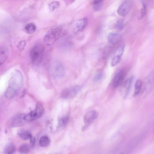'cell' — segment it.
I'll list each match as a JSON object with an SVG mask.
<instances>
[{"mask_svg": "<svg viewBox=\"0 0 154 154\" xmlns=\"http://www.w3.org/2000/svg\"><path fill=\"white\" fill-rule=\"evenodd\" d=\"M23 81L21 72L18 70H15L10 79L8 86L5 93V96L10 99L14 97L21 88Z\"/></svg>", "mask_w": 154, "mask_h": 154, "instance_id": "6da1fadb", "label": "cell"}, {"mask_svg": "<svg viewBox=\"0 0 154 154\" xmlns=\"http://www.w3.org/2000/svg\"><path fill=\"white\" fill-rule=\"evenodd\" d=\"M64 32L61 27H58L53 29L48 32L45 35L44 42L46 45H53L58 39L62 37Z\"/></svg>", "mask_w": 154, "mask_h": 154, "instance_id": "7a4b0ae2", "label": "cell"}, {"mask_svg": "<svg viewBox=\"0 0 154 154\" xmlns=\"http://www.w3.org/2000/svg\"><path fill=\"white\" fill-rule=\"evenodd\" d=\"M44 50V46L38 44L34 46L30 52V57L32 63L35 65H38L42 62Z\"/></svg>", "mask_w": 154, "mask_h": 154, "instance_id": "3957f363", "label": "cell"}, {"mask_svg": "<svg viewBox=\"0 0 154 154\" xmlns=\"http://www.w3.org/2000/svg\"><path fill=\"white\" fill-rule=\"evenodd\" d=\"M51 75L54 78L57 79H61L65 75V68L60 63L55 62L51 66Z\"/></svg>", "mask_w": 154, "mask_h": 154, "instance_id": "277c9868", "label": "cell"}, {"mask_svg": "<svg viewBox=\"0 0 154 154\" xmlns=\"http://www.w3.org/2000/svg\"><path fill=\"white\" fill-rule=\"evenodd\" d=\"M44 111V109L42 105L40 103L38 104L34 110L25 115V119L26 122H31L39 118L43 115Z\"/></svg>", "mask_w": 154, "mask_h": 154, "instance_id": "5b68a950", "label": "cell"}, {"mask_svg": "<svg viewBox=\"0 0 154 154\" xmlns=\"http://www.w3.org/2000/svg\"><path fill=\"white\" fill-rule=\"evenodd\" d=\"M82 88L81 85H78L66 88L62 92L61 97L65 99L72 98L75 96L81 91Z\"/></svg>", "mask_w": 154, "mask_h": 154, "instance_id": "8992f818", "label": "cell"}, {"mask_svg": "<svg viewBox=\"0 0 154 154\" xmlns=\"http://www.w3.org/2000/svg\"><path fill=\"white\" fill-rule=\"evenodd\" d=\"M125 47V44H122L118 47L114 51L112 56L111 62L112 66L117 65L120 62Z\"/></svg>", "mask_w": 154, "mask_h": 154, "instance_id": "52a82bcc", "label": "cell"}, {"mask_svg": "<svg viewBox=\"0 0 154 154\" xmlns=\"http://www.w3.org/2000/svg\"><path fill=\"white\" fill-rule=\"evenodd\" d=\"M98 117L97 112L94 110L88 112L84 117V125L82 130L84 131L86 130Z\"/></svg>", "mask_w": 154, "mask_h": 154, "instance_id": "ba28073f", "label": "cell"}, {"mask_svg": "<svg viewBox=\"0 0 154 154\" xmlns=\"http://www.w3.org/2000/svg\"><path fill=\"white\" fill-rule=\"evenodd\" d=\"M134 77L133 76L126 79L121 85L120 92L123 98H125L128 96L133 82Z\"/></svg>", "mask_w": 154, "mask_h": 154, "instance_id": "9c48e42d", "label": "cell"}, {"mask_svg": "<svg viewBox=\"0 0 154 154\" xmlns=\"http://www.w3.org/2000/svg\"><path fill=\"white\" fill-rule=\"evenodd\" d=\"M26 114H18L12 117L9 120V126L11 127L20 126L26 123L25 116Z\"/></svg>", "mask_w": 154, "mask_h": 154, "instance_id": "30bf717a", "label": "cell"}, {"mask_svg": "<svg viewBox=\"0 0 154 154\" xmlns=\"http://www.w3.org/2000/svg\"><path fill=\"white\" fill-rule=\"evenodd\" d=\"M126 72L124 69H120L115 74L112 82V87L115 89L121 85L125 77Z\"/></svg>", "mask_w": 154, "mask_h": 154, "instance_id": "8fae6325", "label": "cell"}, {"mask_svg": "<svg viewBox=\"0 0 154 154\" xmlns=\"http://www.w3.org/2000/svg\"><path fill=\"white\" fill-rule=\"evenodd\" d=\"M133 3V0H125L118 9V14L123 17L126 15L131 8Z\"/></svg>", "mask_w": 154, "mask_h": 154, "instance_id": "7c38bea8", "label": "cell"}, {"mask_svg": "<svg viewBox=\"0 0 154 154\" xmlns=\"http://www.w3.org/2000/svg\"><path fill=\"white\" fill-rule=\"evenodd\" d=\"M88 23V20L86 18L79 19L75 23L74 32L76 33L83 30L86 26Z\"/></svg>", "mask_w": 154, "mask_h": 154, "instance_id": "4fadbf2b", "label": "cell"}, {"mask_svg": "<svg viewBox=\"0 0 154 154\" xmlns=\"http://www.w3.org/2000/svg\"><path fill=\"white\" fill-rule=\"evenodd\" d=\"M121 37V35L119 33L111 32L108 35V40L110 44L115 45L119 42Z\"/></svg>", "mask_w": 154, "mask_h": 154, "instance_id": "5bb4252c", "label": "cell"}, {"mask_svg": "<svg viewBox=\"0 0 154 154\" xmlns=\"http://www.w3.org/2000/svg\"><path fill=\"white\" fill-rule=\"evenodd\" d=\"M9 54V50L5 46L0 47V66L7 60Z\"/></svg>", "mask_w": 154, "mask_h": 154, "instance_id": "9a60e30c", "label": "cell"}, {"mask_svg": "<svg viewBox=\"0 0 154 154\" xmlns=\"http://www.w3.org/2000/svg\"><path fill=\"white\" fill-rule=\"evenodd\" d=\"M69 118L68 116H65L59 119L57 126V130L59 131L64 129L68 122Z\"/></svg>", "mask_w": 154, "mask_h": 154, "instance_id": "2e32d148", "label": "cell"}, {"mask_svg": "<svg viewBox=\"0 0 154 154\" xmlns=\"http://www.w3.org/2000/svg\"><path fill=\"white\" fill-rule=\"evenodd\" d=\"M19 136L23 140H27L32 136L31 133L28 131L23 129L20 130L18 132Z\"/></svg>", "mask_w": 154, "mask_h": 154, "instance_id": "e0dca14e", "label": "cell"}, {"mask_svg": "<svg viewBox=\"0 0 154 154\" xmlns=\"http://www.w3.org/2000/svg\"><path fill=\"white\" fill-rule=\"evenodd\" d=\"M104 0H92V5L94 10L96 11L101 10L103 6Z\"/></svg>", "mask_w": 154, "mask_h": 154, "instance_id": "ac0fdd59", "label": "cell"}, {"mask_svg": "<svg viewBox=\"0 0 154 154\" xmlns=\"http://www.w3.org/2000/svg\"><path fill=\"white\" fill-rule=\"evenodd\" d=\"M142 84V82L141 80L138 79L136 81L135 84V90L133 95L134 97H136L139 95L141 91Z\"/></svg>", "mask_w": 154, "mask_h": 154, "instance_id": "d6986e66", "label": "cell"}, {"mask_svg": "<svg viewBox=\"0 0 154 154\" xmlns=\"http://www.w3.org/2000/svg\"><path fill=\"white\" fill-rule=\"evenodd\" d=\"M50 140L49 138L46 136L42 137L39 139V145L43 147H46L50 144Z\"/></svg>", "mask_w": 154, "mask_h": 154, "instance_id": "ffe728a7", "label": "cell"}, {"mask_svg": "<svg viewBox=\"0 0 154 154\" xmlns=\"http://www.w3.org/2000/svg\"><path fill=\"white\" fill-rule=\"evenodd\" d=\"M36 29V27L35 25L32 23L27 24L25 27V31L29 34H32L34 33Z\"/></svg>", "mask_w": 154, "mask_h": 154, "instance_id": "44dd1931", "label": "cell"}, {"mask_svg": "<svg viewBox=\"0 0 154 154\" xmlns=\"http://www.w3.org/2000/svg\"><path fill=\"white\" fill-rule=\"evenodd\" d=\"M15 151V147L14 145L12 143L7 144L5 147V152L8 154L14 153Z\"/></svg>", "mask_w": 154, "mask_h": 154, "instance_id": "7402d4cb", "label": "cell"}, {"mask_svg": "<svg viewBox=\"0 0 154 154\" xmlns=\"http://www.w3.org/2000/svg\"><path fill=\"white\" fill-rule=\"evenodd\" d=\"M29 147L28 144H23L20 146L19 149V152L22 154L26 153L29 151Z\"/></svg>", "mask_w": 154, "mask_h": 154, "instance_id": "603a6c76", "label": "cell"}, {"mask_svg": "<svg viewBox=\"0 0 154 154\" xmlns=\"http://www.w3.org/2000/svg\"><path fill=\"white\" fill-rule=\"evenodd\" d=\"M59 2L57 1H53L51 2L48 5V8L50 11H52L59 7Z\"/></svg>", "mask_w": 154, "mask_h": 154, "instance_id": "cb8c5ba5", "label": "cell"}, {"mask_svg": "<svg viewBox=\"0 0 154 154\" xmlns=\"http://www.w3.org/2000/svg\"><path fill=\"white\" fill-rule=\"evenodd\" d=\"M146 4H143L142 6L140 9V14L138 16V19H140L143 17L146 13Z\"/></svg>", "mask_w": 154, "mask_h": 154, "instance_id": "d4e9b609", "label": "cell"}, {"mask_svg": "<svg viewBox=\"0 0 154 154\" xmlns=\"http://www.w3.org/2000/svg\"><path fill=\"white\" fill-rule=\"evenodd\" d=\"M124 26V22L122 20H119L116 24V28L118 30H122Z\"/></svg>", "mask_w": 154, "mask_h": 154, "instance_id": "484cf974", "label": "cell"}, {"mask_svg": "<svg viewBox=\"0 0 154 154\" xmlns=\"http://www.w3.org/2000/svg\"><path fill=\"white\" fill-rule=\"evenodd\" d=\"M103 77V73L101 72H99L96 74L95 75L94 80L95 82H97L100 80Z\"/></svg>", "mask_w": 154, "mask_h": 154, "instance_id": "4316f807", "label": "cell"}, {"mask_svg": "<svg viewBox=\"0 0 154 154\" xmlns=\"http://www.w3.org/2000/svg\"><path fill=\"white\" fill-rule=\"evenodd\" d=\"M30 145L29 146L32 149H33L35 145V138L32 136L30 138Z\"/></svg>", "mask_w": 154, "mask_h": 154, "instance_id": "83f0119b", "label": "cell"}, {"mask_svg": "<svg viewBox=\"0 0 154 154\" xmlns=\"http://www.w3.org/2000/svg\"><path fill=\"white\" fill-rule=\"evenodd\" d=\"M26 44V42L24 41H22L20 42L17 46L19 49L20 50H23L24 49Z\"/></svg>", "mask_w": 154, "mask_h": 154, "instance_id": "f1b7e54d", "label": "cell"}, {"mask_svg": "<svg viewBox=\"0 0 154 154\" xmlns=\"http://www.w3.org/2000/svg\"><path fill=\"white\" fill-rule=\"evenodd\" d=\"M143 4H146V2L148 0H140Z\"/></svg>", "mask_w": 154, "mask_h": 154, "instance_id": "f546056e", "label": "cell"}]
</instances>
